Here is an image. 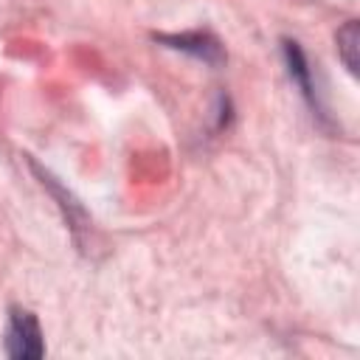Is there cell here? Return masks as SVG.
I'll return each instance as SVG.
<instances>
[{
  "label": "cell",
  "instance_id": "1",
  "mask_svg": "<svg viewBox=\"0 0 360 360\" xmlns=\"http://www.w3.org/2000/svg\"><path fill=\"white\" fill-rule=\"evenodd\" d=\"M6 354L22 357V360H34V357L45 354L42 329H39V321L34 312L11 307L8 323H6Z\"/></svg>",
  "mask_w": 360,
  "mask_h": 360
},
{
  "label": "cell",
  "instance_id": "2",
  "mask_svg": "<svg viewBox=\"0 0 360 360\" xmlns=\"http://www.w3.org/2000/svg\"><path fill=\"white\" fill-rule=\"evenodd\" d=\"M155 39L166 42L169 48L186 51V53H191V56H197V59H202V62H208V65H219V62L225 59V51H222V45H219V39L211 37V34H205V31L160 34V37H155Z\"/></svg>",
  "mask_w": 360,
  "mask_h": 360
},
{
  "label": "cell",
  "instance_id": "3",
  "mask_svg": "<svg viewBox=\"0 0 360 360\" xmlns=\"http://www.w3.org/2000/svg\"><path fill=\"white\" fill-rule=\"evenodd\" d=\"M284 59H287V68H290L292 82L301 87V93L309 98V104H315V87L309 84V65H307V56L298 48V42H290V39L284 42Z\"/></svg>",
  "mask_w": 360,
  "mask_h": 360
},
{
  "label": "cell",
  "instance_id": "4",
  "mask_svg": "<svg viewBox=\"0 0 360 360\" xmlns=\"http://www.w3.org/2000/svg\"><path fill=\"white\" fill-rule=\"evenodd\" d=\"M338 56L343 59L346 70L352 76H357V42H360V31H357V20H346L338 28Z\"/></svg>",
  "mask_w": 360,
  "mask_h": 360
}]
</instances>
